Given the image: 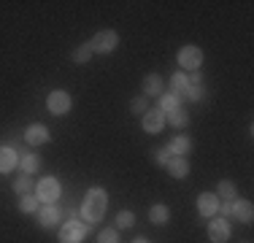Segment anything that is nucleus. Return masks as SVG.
<instances>
[{"instance_id":"obj_24","label":"nucleus","mask_w":254,"mask_h":243,"mask_svg":"<svg viewBox=\"0 0 254 243\" xmlns=\"http://www.w3.org/2000/svg\"><path fill=\"white\" fill-rule=\"evenodd\" d=\"M19 211L22 214H35V211H38V197H33V194H22Z\"/></svg>"},{"instance_id":"obj_12","label":"nucleus","mask_w":254,"mask_h":243,"mask_svg":"<svg viewBox=\"0 0 254 243\" xmlns=\"http://www.w3.org/2000/svg\"><path fill=\"white\" fill-rule=\"evenodd\" d=\"M233 216H238V222H244V224H252L254 208L249 200H233Z\"/></svg>"},{"instance_id":"obj_6","label":"nucleus","mask_w":254,"mask_h":243,"mask_svg":"<svg viewBox=\"0 0 254 243\" xmlns=\"http://www.w3.org/2000/svg\"><path fill=\"white\" fill-rule=\"evenodd\" d=\"M179 65L187 70H197L203 65V52L197 46H184L179 52Z\"/></svg>"},{"instance_id":"obj_10","label":"nucleus","mask_w":254,"mask_h":243,"mask_svg":"<svg viewBox=\"0 0 254 243\" xmlns=\"http://www.w3.org/2000/svg\"><path fill=\"white\" fill-rule=\"evenodd\" d=\"M219 203L222 200L216 197L214 192H203L200 197H197V211H200L203 216H214L216 211H219Z\"/></svg>"},{"instance_id":"obj_26","label":"nucleus","mask_w":254,"mask_h":243,"mask_svg":"<svg viewBox=\"0 0 254 243\" xmlns=\"http://www.w3.org/2000/svg\"><path fill=\"white\" fill-rule=\"evenodd\" d=\"M132 224H135V214H132V211H119L117 214V227H132Z\"/></svg>"},{"instance_id":"obj_13","label":"nucleus","mask_w":254,"mask_h":243,"mask_svg":"<svg viewBox=\"0 0 254 243\" xmlns=\"http://www.w3.org/2000/svg\"><path fill=\"white\" fill-rule=\"evenodd\" d=\"M16 162H19L16 151L11 149V146H0V173H8V170H14Z\"/></svg>"},{"instance_id":"obj_18","label":"nucleus","mask_w":254,"mask_h":243,"mask_svg":"<svg viewBox=\"0 0 254 243\" xmlns=\"http://www.w3.org/2000/svg\"><path fill=\"white\" fill-rule=\"evenodd\" d=\"M168 149H171L173 157H187V154L192 151V141H190V138H184V135H181V138H173V143L168 146Z\"/></svg>"},{"instance_id":"obj_3","label":"nucleus","mask_w":254,"mask_h":243,"mask_svg":"<svg viewBox=\"0 0 254 243\" xmlns=\"http://www.w3.org/2000/svg\"><path fill=\"white\" fill-rule=\"evenodd\" d=\"M89 46H92V54H111L114 49L119 46V35L114 33V30H100L98 35H95L92 41H89Z\"/></svg>"},{"instance_id":"obj_22","label":"nucleus","mask_w":254,"mask_h":243,"mask_svg":"<svg viewBox=\"0 0 254 243\" xmlns=\"http://www.w3.org/2000/svg\"><path fill=\"white\" fill-rule=\"evenodd\" d=\"M216 197L219 200H238V192H235V186L230 184V181H222V184L216 186Z\"/></svg>"},{"instance_id":"obj_14","label":"nucleus","mask_w":254,"mask_h":243,"mask_svg":"<svg viewBox=\"0 0 254 243\" xmlns=\"http://www.w3.org/2000/svg\"><path fill=\"white\" fill-rule=\"evenodd\" d=\"M162 95V78L157 76V73H152V76L143 78V97H160Z\"/></svg>"},{"instance_id":"obj_30","label":"nucleus","mask_w":254,"mask_h":243,"mask_svg":"<svg viewBox=\"0 0 254 243\" xmlns=\"http://www.w3.org/2000/svg\"><path fill=\"white\" fill-rule=\"evenodd\" d=\"M203 92H205V89L200 87V84H190L187 92H184V97H190V100H203Z\"/></svg>"},{"instance_id":"obj_23","label":"nucleus","mask_w":254,"mask_h":243,"mask_svg":"<svg viewBox=\"0 0 254 243\" xmlns=\"http://www.w3.org/2000/svg\"><path fill=\"white\" fill-rule=\"evenodd\" d=\"M165 119L171 122V127H179V130H181V127H187V124H190V114H187V111H181V108H179V111H173V114H168Z\"/></svg>"},{"instance_id":"obj_7","label":"nucleus","mask_w":254,"mask_h":243,"mask_svg":"<svg viewBox=\"0 0 254 243\" xmlns=\"http://www.w3.org/2000/svg\"><path fill=\"white\" fill-rule=\"evenodd\" d=\"M60 219H63V211H60L54 203H52V205H44V208H38V224H41L44 230L57 227Z\"/></svg>"},{"instance_id":"obj_5","label":"nucleus","mask_w":254,"mask_h":243,"mask_svg":"<svg viewBox=\"0 0 254 243\" xmlns=\"http://www.w3.org/2000/svg\"><path fill=\"white\" fill-rule=\"evenodd\" d=\"M87 230L89 227L81 222V219H70V222H65L63 227H60V243H81Z\"/></svg>"},{"instance_id":"obj_21","label":"nucleus","mask_w":254,"mask_h":243,"mask_svg":"<svg viewBox=\"0 0 254 243\" xmlns=\"http://www.w3.org/2000/svg\"><path fill=\"white\" fill-rule=\"evenodd\" d=\"M70 60H73L76 65H84V62H89V60H92V46H89V44H81V46H76V49H73V54H70Z\"/></svg>"},{"instance_id":"obj_25","label":"nucleus","mask_w":254,"mask_h":243,"mask_svg":"<svg viewBox=\"0 0 254 243\" xmlns=\"http://www.w3.org/2000/svg\"><path fill=\"white\" fill-rule=\"evenodd\" d=\"M33 189V179L30 176H19V179H14V192L16 194H30Z\"/></svg>"},{"instance_id":"obj_28","label":"nucleus","mask_w":254,"mask_h":243,"mask_svg":"<svg viewBox=\"0 0 254 243\" xmlns=\"http://www.w3.org/2000/svg\"><path fill=\"white\" fill-rule=\"evenodd\" d=\"M171 160H173V154H171V149H168V146H165V149H160V151H154V162L160 168H168V162H171Z\"/></svg>"},{"instance_id":"obj_17","label":"nucleus","mask_w":254,"mask_h":243,"mask_svg":"<svg viewBox=\"0 0 254 243\" xmlns=\"http://www.w3.org/2000/svg\"><path fill=\"white\" fill-rule=\"evenodd\" d=\"M168 173H171L173 179H184V176L190 173V162H187V157H173V160L168 162Z\"/></svg>"},{"instance_id":"obj_29","label":"nucleus","mask_w":254,"mask_h":243,"mask_svg":"<svg viewBox=\"0 0 254 243\" xmlns=\"http://www.w3.org/2000/svg\"><path fill=\"white\" fill-rule=\"evenodd\" d=\"M98 243H119L117 230H100V233H98Z\"/></svg>"},{"instance_id":"obj_1","label":"nucleus","mask_w":254,"mask_h":243,"mask_svg":"<svg viewBox=\"0 0 254 243\" xmlns=\"http://www.w3.org/2000/svg\"><path fill=\"white\" fill-rule=\"evenodd\" d=\"M106 205H108L106 189H103V186H92V189L87 192V197H84V203H81V222L87 224V227H92L95 222L103 219Z\"/></svg>"},{"instance_id":"obj_32","label":"nucleus","mask_w":254,"mask_h":243,"mask_svg":"<svg viewBox=\"0 0 254 243\" xmlns=\"http://www.w3.org/2000/svg\"><path fill=\"white\" fill-rule=\"evenodd\" d=\"M132 243H149L146 238H135V241H132Z\"/></svg>"},{"instance_id":"obj_8","label":"nucleus","mask_w":254,"mask_h":243,"mask_svg":"<svg viewBox=\"0 0 254 243\" xmlns=\"http://www.w3.org/2000/svg\"><path fill=\"white\" fill-rule=\"evenodd\" d=\"M208 238H211V243H227V238H230V222L227 219H214V222H208Z\"/></svg>"},{"instance_id":"obj_31","label":"nucleus","mask_w":254,"mask_h":243,"mask_svg":"<svg viewBox=\"0 0 254 243\" xmlns=\"http://www.w3.org/2000/svg\"><path fill=\"white\" fill-rule=\"evenodd\" d=\"M219 214H222V219H230V216H233V200L219 203Z\"/></svg>"},{"instance_id":"obj_11","label":"nucleus","mask_w":254,"mask_h":243,"mask_svg":"<svg viewBox=\"0 0 254 243\" xmlns=\"http://www.w3.org/2000/svg\"><path fill=\"white\" fill-rule=\"evenodd\" d=\"M25 141L30 146H41V143L49 141V130H46L44 124H30L27 130H25Z\"/></svg>"},{"instance_id":"obj_15","label":"nucleus","mask_w":254,"mask_h":243,"mask_svg":"<svg viewBox=\"0 0 254 243\" xmlns=\"http://www.w3.org/2000/svg\"><path fill=\"white\" fill-rule=\"evenodd\" d=\"M149 222L157 224V227L168 224L171 222V208H168V205H152V208H149Z\"/></svg>"},{"instance_id":"obj_9","label":"nucleus","mask_w":254,"mask_h":243,"mask_svg":"<svg viewBox=\"0 0 254 243\" xmlns=\"http://www.w3.org/2000/svg\"><path fill=\"white\" fill-rule=\"evenodd\" d=\"M141 124H143V130H146V132H160L162 127H165V114H162L160 108H149V111L143 114Z\"/></svg>"},{"instance_id":"obj_20","label":"nucleus","mask_w":254,"mask_h":243,"mask_svg":"<svg viewBox=\"0 0 254 243\" xmlns=\"http://www.w3.org/2000/svg\"><path fill=\"white\" fill-rule=\"evenodd\" d=\"M19 165H22V173H25V176H33L35 170L41 168V160L35 154H22L19 157Z\"/></svg>"},{"instance_id":"obj_27","label":"nucleus","mask_w":254,"mask_h":243,"mask_svg":"<svg viewBox=\"0 0 254 243\" xmlns=\"http://www.w3.org/2000/svg\"><path fill=\"white\" fill-rule=\"evenodd\" d=\"M130 111H132V114H141V117H143V114L149 111V100H146L143 95H141V97H135V100L130 103Z\"/></svg>"},{"instance_id":"obj_16","label":"nucleus","mask_w":254,"mask_h":243,"mask_svg":"<svg viewBox=\"0 0 254 243\" xmlns=\"http://www.w3.org/2000/svg\"><path fill=\"white\" fill-rule=\"evenodd\" d=\"M179 106H181V97L179 95H173V92H162L160 95V111L165 114H173V111H179Z\"/></svg>"},{"instance_id":"obj_4","label":"nucleus","mask_w":254,"mask_h":243,"mask_svg":"<svg viewBox=\"0 0 254 243\" xmlns=\"http://www.w3.org/2000/svg\"><path fill=\"white\" fill-rule=\"evenodd\" d=\"M70 106H73V100H70V95L65 92V89H54V92H49V97H46V108H49L54 117H65V114L70 111Z\"/></svg>"},{"instance_id":"obj_2","label":"nucleus","mask_w":254,"mask_h":243,"mask_svg":"<svg viewBox=\"0 0 254 243\" xmlns=\"http://www.w3.org/2000/svg\"><path fill=\"white\" fill-rule=\"evenodd\" d=\"M35 197H38V203L52 205L54 200L60 197V181L54 179V176H46V179H41L38 184H35Z\"/></svg>"},{"instance_id":"obj_19","label":"nucleus","mask_w":254,"mask_h":243,"mask_svg":"<svg viewBox=\"0 0 254 243\" xmlns=\"http://www.w3.org/2000/svg\"><path fill=\"white\" fill-rule=\"evenodd\" d=\"M187 87H190V76H187V73H173V78H171V92L181 97V95L187 92Z\"/></svg>"}]
</instances>
